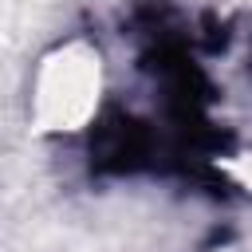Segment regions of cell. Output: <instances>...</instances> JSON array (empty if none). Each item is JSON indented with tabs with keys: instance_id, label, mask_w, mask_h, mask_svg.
<instances>
[{
	"instance_id": "1",
	"label": "cell",
	"mask_w": 252,
	"mask_h": 252,
	"mask_svg": "<svg viewBox=\"0 0 252 252\" xmlns=\"http://www.w3.org/2000/svg\"><path fill=\"white\" fill-rule=\"evenodd\" d=\"M146 150H150V134L142 130V122H134L126 114H114L102 126H94L91 158L102 169H134V165H142Z\"/></svg>"
}]
</instances>
